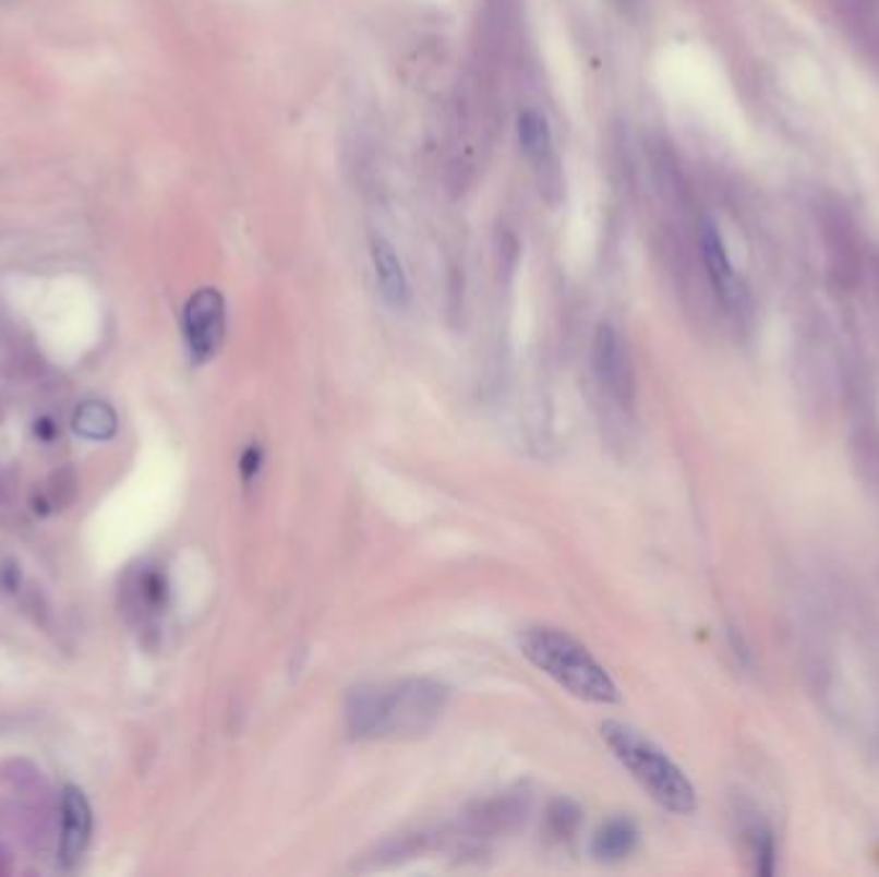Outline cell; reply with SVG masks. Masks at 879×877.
<instances>
[{
    "label": "cell",
    "instance_id": "1",
    "mask_svg": "<svg viewBox=\"0 0 879 877\" xmlns=\"http://www.w3.org/2000/svg\"><path fill=\"white\" fill-rule=\"evenodd\" d=\"M445 702L448 687L435 680L371 682L348 695L345 716L358 738H412L435 725Z\"/></svg>",
    "mask_w": 879,
    "mask_h": 877
},
{
    "label": "cell",
    "instance_id": "2",
    "mask_svg": "<svg viewBox=\"0 0 879 877\" xmlns=\"http://www.w3.org/2000/svg\"><path fill=\"white\" fill-rule=\"evenodd\" d=\"M520 649L540 672H545L581 700L600 702V706L619 700L607 670L589 653L587 646H581L564 630L547 628V625L522 630Z\"/></svg>",
    "mask_w": 879,
    "mask_h": 877
},
{
    "label": "cell",
    "instance_id": "3",
    "mask_svg": "<svg viewBox=\"0 0 879 877\" xmlns=\"http://www.w3.org/2000/svg\"><path fill=\"white\" fill-rule=\"evenodd\" d=\"M600 731L619 765L628 769L655 803L679 816H689L697 808V793L687 774L659 746L648 742L643 733L619 721H604Z\"/></svg>",
    "mask_w": 879,
    "mask_h": 877
},
{
    "label": "cell",
    "instance_id": "4",
    "mask_svg": "<svg viewBox=\"0 0 879 877\" xmlns=\"http://www.w3.org/2000/svg\"><path fill=\"white\" fill-rule=\"evenodd\" d=\"M183 333L196 363H204L219 353L227 335V301L219 289L206 286L185 301Z\"/></svg>",
    "mask_w": 879,
    "mask_h": 877
},
{
    "label": "cell",
    "instance_id": "5",
    "mask_svg": "<svg viewBox=\"0 0 879 877\" xmlns=\"http://www.w3.org/2000/svg\"><path fill=\"white\" fill-rule=\"evenodd\" d=\"M592 363L600 384L607 389L612 399L619 405H630L636 394V381H633V369L628 350H625L623 337L610 322H602L594 333L592 343Z\"/></svg>",
    "mask_w": 879,
    "mask_h": 877
},
{
    "label": "cell",
    "instance_id": "6",
    "mask_svg": "<svg viewBox=\"0 0 879 877\" xmlns=\"http://www.w3.org/2000/svg\"><path fill=\"white\" fill-rule=\"evenodd\" d=\"M700 248H702L705 268H708V276L712 280V289L718 291V297L723 299V304L727 309H738L746 299L744 284H740L736 271H733L731 257H727V250L723 242V235H720V229L712 219L702 221Z\"/></svg>",
    "mask_w": 879,
    "mask_h": 877
},
{
    "label": "cell",
    "instance_id": "7",
    "mask_svg": "<svg viewBox=\"0 0 879 877\" xmlns=\"http://www.w3.org/2000/svg\"><path fill=\"white\" fill-rule=\"evenodd\" d=\"M91 805L77 788H64L62 795V839H60V857L64 865L81 860L91 839Z\"/></svg>",
    "mask_w": 879,
    "mask_h": 877
},
{
    "label": "cell",
    "instance_id": "8",
    "mask_svg": "<svg viewBox=\"0 0 879 877\" xmlns=\"http://www.w3.org/2000/svg\"><path fill=\"white\" fill-rule=\"evenodd\" d=\"M371 261L373 268H376V280L384 299L396 309L407 307L409 280L405 263H401L399 253H396V248L386 240V237L371 235Z\"/></svg>",
    "mask_w": 879,
    "mask_h": 877
},
{
    "label": "cell",
    "instance_id": "9",
    "mask_svg": "<svg viewBox=\"0 0 879 877\" xmlns=\"http://www.w3.org/2000/svg\"><path fill=\"white\" fill-rule=\"evenodd\" d=\"M517 136H520L522 153L538 170L553 163V134L547 119L535 109H528L517 119Z\"/></svg>",
    "mask_w": 879,
    "mask_h": 877
},
{
    "label": "cell",
    "instance_id": "10",
    "mask_svg": "<svg viewBox=\"0 0 879 877\" xmlns=\"http://www.w3.org/2000/svg\"><path fill=\"white\" fill-rule=\"evenodd\" d=\"M638 844V826L630 818H612L597 831L592 850L600 860L615 862L628 857Z\"/></svg>",
    "mask_w": 879,
    "mask_h": 877
},
{
    "label": "cell",
    "instance_id": "11",
    "mask_svg": "<svg viewBox=\"0 0 879 877\" xmlns=\"http://www.w3.org/2000/svg\"><path fill=\"white\" fill-rule=\"evenodd\" d=\"M72 428L77 435L88 437V441H108L117 433L119 420L117 412L106 405V401H85L77 407L75 417H72Z\"/></svg>",
    "mask_w": 879,
    "mask_h": 877
},
{
    "label": "cell",
    "instance_id": "12",
    "mask_svg": "<svg viewBox=\"0 0 879 877\" xmlns=\"http://www.w3.org/2000/svg\"><path fill=\"white\" fill-rule=\"evenodd\" d=\"M581 821V810L576 808L571 801H556L551 805V810H547V826H551L553 837L564 839V837H571L576 831V826Z\"/></svg>",
    "mask_w": 879,
    "mask_h": 877
},
{
    "label": "cell",
    "instance_id": "13",
    "mask_svg": "<svg viewBox=\"0 0 879 877\" xmlns=\"http://www.w3.org/2000/svg\"><path fill=\"white\" fill-rule=\"evenodd\" d=\"M756 873L772 875L774 873V839L769 831H756Z\"/></svg>",
    "mask_w": 879,
    "mask_h": 877
},
{
    "label": "cell",
    "instance_id": "14",
    "mask_svg": "<svg viewBox=\"0 0 879 877\" xmlns=\"http://www.w3.org/2000/svg\"><path fill=\"white\" fill-rule=\"evenodd\" d=\"M261 464H263V450L257 448V445H250V448L242 453V461H240L242 479H244V481L255 479V473L261 471Z\"/></svg>",
    "mask_w": 879,
    "mask_h": 877
},
{
    "label": "cell",
    "instance_id": "15",
    "mask_svg": "<svg viewBox=\"0 0 879 877\" xmlns=\"http://www.w3.org/2000/svg\"><path fill=\"white\" fill-rule=\"evenodd\" d=\"M19 577H21V572H19L16 561H13L11 556L0 558V587H3L5 592H16Z\"/></svg>",
    "mask_w": 879,
    "mask_h": 877
}]
</instances>
